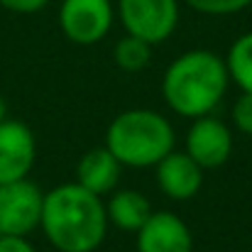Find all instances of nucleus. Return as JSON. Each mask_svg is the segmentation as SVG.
Here are the masks:
<instances>
[{"label":"nucleus","instance_id":"9b49d317","mask_svg":"<svg viewBox=\"0 0 252 252\" xmlns=\"http://www.w3.org/2000/svg\"><path fill=\"white\" fill-rule=\"evenodd\" d=\"M120 167L123 164L115 159V155L105 145L93 147L76 164V184L103 198L105 193L115 191V186L120 181Z\"/></svg>","mask_w":252,"mask_h":252},{"label":"nucleus","instance_id":"a211bd4d","mask_svg":"<svg viewBox=\"0 0 252 252\" xmlns=\"http://www.w3.org/2000/svg\"><path fill=\"white\" fill-rule=\"evenodd\" d=\"M0 252H37L22 235H0Z\"/></svg>","mask_w":252,"mask_h":252},{"label":"nucleus","instance_id":"39448f33","mask_svg":"<svg viewBox=\"0 0 252 252\" xmlns=\"http://www.w3.org/2000/svg\"><path fill=\"white\" fill-rule=\"evenodd\" d=\"M44 193L30 181H10L0 184V235H22L27 238L42 220Z\"/></svg>","mask_w":252,"mask_h":252},{"label":"nucleus","instance_id":"9d476101","mask_svg":"<svg viewBox=\"0 0 252 252\" xmlns=\"http://www.w3.org/2000/svg\"><path fill=\"white\" fill-rule=\"evenodd\" d=\"M155 167H157V186L171 201H189L201 191L203 169L198 167L186 152L171 150Z\"/></svg>","mask_w":252,"mask_h":252},{"label":"nucleus","instance_id":"0eeeda50","mask_svg":"<svg viewBox=\"0 0 252 252\" xmlns=\"http://www.w3.org/2000/svg\"><path fill=\"white\" fill-rule=\"evenodd\" d=\"M184 152L201 169L223 167L233 155V132L223 120H218L213 115L193 118V123L186 132Z\"/></svg>","mask_w":252,"mask_h":252},{"label":"nucleus","instance_id":"1a4fd4ad","mask_svg":"<svg viewBox=\"0 0 252 252\" xmlns=\"http://www.w3.org/2000/svg\"><path fill=\"white\" fill-rule=\"evenodd\" d=\"M135 235L137 252H193L189 225L171 211H155Z\"/></svg>","mask_w":252,"mask_h":252},{"label":"nucleus","instance_id":"4468645a","mask_svg":"<svg viewBox=\"0 0 252 252\" xmlns=\"http://www.w3.org/2000/svg\"><path fill=\"white\" fill-rule=\"evenodd\" d=\"M113 59L118 64V69L127 71V74H137L142 69L150 66L152 62V44L135 37V34H125L123 39H118Z\"/></svg>","mask_w":252,"mask_h":252},{"label":"nucleus","instance_id":"dca6fc26","mask_svg":"<svg viewBox=\"0 0 252 252\" xmlns=\"http://www.w3.org/2000/svg\"><path fill=\"white\" fill-rule=\"evenodd\" d=\"M233 125L243 135L252 137V93H248V91H243L233 103Z\"/></svg>","mask_w":252,"mask_h":252},{"label":"nucleus","instance_id":"f3484780","mask_svg":"<svg viewBox=\"0 0 252 252\" xmlns=\"http://www.w3.org/2000/svg\"><path fill=\"white\" fill-rule=\"evenodd\" d=\"M0 5L17 15H32V12L44 10L49 5V0H0Z\"/></svg>","mask_w":252,"mask_h":252},{"label":"nucleus","instance_id":"f257e3e1","mask_svg":"<svg viewBox=\"0 0 252 252\" xmlns=\"http://www.w3.org/2000/svg\"><path fill=\"white\" fill-rule=\"evenodd\" d=\"M39 228L59 252H93L108 233L105 203L76 181L62 184L44 193Z\"/></svg>","mask_w":252,"mask_h":252},{"label":"nucleus","instance_id":"f03ea898","mask_svg":"<svg viewBox=\"0 0 252 252\" xmlns=\"http://www.w3.org/2000/svg\"><path fill=\"white\" fill-rule=\"evenodd\" d=\"M230 84L225 59L211 49H191L179 54L162 76V95L181 118L211 115L223 100Z\"/></svg>","mask_w":252,"mask_h":252},{"label":"nucleus","instance_id":"6ab92c4d","mask_svg":"<svg viewBox=\"0 0 252 252\" xmlns=\"http://www.w3.org/2000/svg\"><path fill=\"white\" fill-rule=\"evenodd\" d=\"M5 115H7V105H5V98L0 95V123L5 120Z\"/></svg>","mask_w":252,"mask_h":252},{"label":"nucleus","instance_id":"2eb2a0df","mask_svg":"<svg viewBox=\"0 0 252 252\" xmlns=\"http://www.w3.org/2000/svg\"><path fill=\"white\" fill-rule=\"evenodd\" d=\"M186 5L203 15H233L252 5V0H186Z\"/></svg>","mask_w":252,"mask_h":252},{"label":"nucleus","instance_id":"f8f14e48","mask_svg":"<svg viewBox=\"0 0 252 252\" xmlns=\"http://www.w3.org/2000/svg\"><path fill=\"white\" fill-rule=\"evenodd\" d=\"M152 203L142 191L135 189H120L110 193L105 201V216L108 225H115L123 233H137L152 216Z\"/></svg>","mask_w":252,"mask_h":252},{"label":"nucleus","instance_id":"ddd939ff","mask_svg":"<svg viewBox=\"0 0 252 252\" xmlns=\"http://www.w3.org/2000/svg\"><path fill=\"white\" fill-rule=\"evenodd\" d=\"M225 66H228V76L230 81H235L240 91L252 93V32L240 34L225 57Z\"/></svg>","mask_w":252,"mask_h":252},{"label":"nucleus","instance_id":"7ed1b4c3","mask_svg":"<svg viewBox=\"0 0 252 252\" xmlns=\"http://www.w3.org/2000/svg\"><path fill=\"white\" fill-rule=\"evenodd\" d=\"M174 127L157 110L135 108L113 118L105 132V147L125 167H155L174 150Z\"/></svg>","mask_w":252,"mask_h":252},{"label":"nucleus","instance_id":"423d86ee","mask_svg":"<svg viewBox=\"0 0 252 252\" xmlns=\"http://www.w3.org/2000/svg\"><path fill=\"white\" fill-rule=\"evenodd\" d=\"M113 2L110 0H62L59 27L64 37L74 44L91 47L108 37L113 27Z\"/></svg>","mask_w":252,"mask_h":252},{"label":"nucleus","instance_id":"6e6552de","mask_svg":"<svg viewBox=\"0 0 252 252\" xmlns=\"http://www.w3.org/2000/svg\"><path fill=\"white\" fill-rule=\"evenodd\" d=\"M37 159V140L22 120L0 123V184L27 179Z\"/></svg>","mask_w":252,"mask_h":252},{"label":"nucleus","instance_id":"20e7f679","mask_svg":"<svg viewBox=\"0 0 252 252\" xmlns=\"http://www.w3.org/2000/svg\"><path fill=\"white\" fill-rule=\"evenodd\" d=\"M118 15L127 34L162 44L179 25V0H118Z\"/></svg>","mask_w":252,"mask_h":252}]
</instances>
